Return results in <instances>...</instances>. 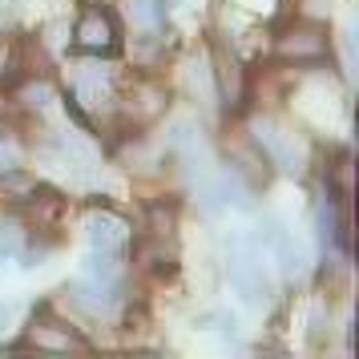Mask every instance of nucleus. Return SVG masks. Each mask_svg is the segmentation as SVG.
<instances>
[{"mask_svg": "<svg viewBox=\"0 0 359 359\" xmlns=\"http://www.w3.org/2000/svg\"><path fill=\"white\" fill-rule=\"evenodd\" d=\"M33 190H36V178L29 170H17V165H4L0 170V194L8 198V202H25Z\"/></svg>", "mask_w": 359, "mask_h": 359, "instance_id": "obj_13", "label": "nucleus"}, {"mask_svg": "<svg viewBox=\"0 0 359 359\" xmlns=\"http://www.w3.org/2000/svg\"><path fill=\"white\" fill-rule=\"evenodd\" d=\"M230 283H234V291L243 294L246 303H262L266 299V275H262V262L255 255H230Z\"/></svg>", "mask_w": 359, "mask_h": 359, "instance_id": "obj_7", "label": "nucleus"}, {"mask_svg": "<svg viewBox=\"0 0 359 359\" xmlns=\"http://www.w3.org/2000/svg\"><path fill=\"white\" fill-rule=\"evenodd\" d=\"M210 77H214V89H218V97H222L226 109H238L246 101V69L222 41L210 49Z\"/></svg>", "mask_w": 359, "mask_h": 359, "instance_id": "obj_3", "label": "nucleus"}, {"mask_svg": "<svg viewBox=\"0 0 359 359\" xmlns=\"http://www.w3.org/2000/svg\"><path fill=\"white\" fill-rule=\"evenodd\" d=\"M335 186H339L343 198L351 194V158H339V165H335Z\"/></svg>", "mask_w": 359, "mask_h": 359, "instance_id": "obj_18", "label": "nucleus"}, {"mask_svg": "<svg viewBox=\"0 0 359 359\" xmlns=\"http://www.w3.org/2000/svg\"><path fill=\"white\" fill-rule=\"evenodd\" d=\"M255 146L262 149L266 162L278 165V170H287V174H294V170L303 165V154H299V146H294V137L283 130V126H275L271 117L255 121Z\"/></svg>", "mask_w": 359, "mask_h": 359, "instance_id": "obj_4", "label": "nucleus"}, {"mask_svg": "<svg viewBox=\"0 0 359 359\" xmlns=\"http://www.w3.org/2000/svg\"><path fill=\"white\" fill-rule=\"evenodd\" d=\"M275 53H278V61H287V65H319L331 53V41H327V33L319 25L294 20V25H287L275 36Z\"/></svg>", "mask_w": 359, "mask_h": 359, "instance_id": "obj_1", "label": "nucleus"}, {"mask_svg": "<svg viewBox=\"0 0 359 359\" xmlns=\"http://www.w3.org/2000/svg\"><path fill=\"white\" fill-rule=\"evenodd\" d=\"M20 250V230L17 226H0V259L17 255Z\"/></svg>", "mask_w": 359, "mask_h": 359, "instance_id": "obj_17", "label": "nucleus"}, {"mask_svg": "<svg viewBox=\"0 0 359 359\" xmlns=\"http://www.w3.org/2000/svg\"><path fill=\"white\" fill-rule=\"evenodd\" d=\"M8 319H13V303H0V331L8 327Z\"/></svg>", "mask_w": 359, "mask_h": 359, "instance_id": "obj_20", "label": "nucleus"}, {"mask_svg": "<svg viewBox=\"0 0 359 359\" xmlns=\"http://www.w3.org/2000/svg\"><path fill=\"white\" fill-rule=\"evenodd\" d=\"M69 299H73V307H81L85 315H105V311L114 307V287H101V283H73L69 287Z\"/></svg>", "mask_w": 359, "mask_h": 359, "instance_id": "obj_10", "label": "nucleus"}, {"mask_svg": "<svg viewBox=\"0 0 359 359\" xmlns=\"http://www.w3.org/2000/svg\"><path fill=\"white\" fill-rule=\"evenodd\" d=\"M85 234H89V243L93 250H109V255H121L126 246H130V222L114 210H97L89 214V222H85Z\"/></svg>", "mask_w": 359, "mask_h": 359, "instance_id": "obj_5", "label": "nucleus"}, {"mask_svg": "<svg viewBox=\"0 0 359 359\" xmlns=\"http://www.w3.org/2000/svg\"><path fill=\"white\" fill-rule=\"evenodd\" d=\"M133 17H137L142 29L162 33V29H165V4H162V0H133Z\"/></svg>", "mask_w": 359, "mask_h": 359, "instance_id": "obj_16", "label": "nucleus"}, {"mask_svg": "<svg viewBox=\"0 0 359 359\" xmlns=\"http://www.w3.org/2000/svg\"><path fill=\"white\" fill-rule=\"evenodd\" d=\"M4 165H13V146L0 137V170H4Z\"/></svg>", "mask_w": 359, "mask_h": 359, "instance_id": "obj_19", "label": "nucleus"}, {"mask_svg": "<svg viewBox=\"0 0 359 359\" xmlns=\"http://www.w3.org/2000/svg\"><path fill=\"white\" fill-rule=\"evenodd\" d=\"M25 214H29V222H33L36 230H49L53 222H57V214H61V198L57 194H29L25 198Z\"/></svg>", "mask_w": 359, "mask_h": 359, "instance_id": "obj_12", "label": "nucleus"}, {"mask_svg": "<svg viewBox=\"0 0 359 359\" xmlns=\"http://www.w3.org/2000/svg\"><path fill=\"white\" fill-rule=\"evenodd\" d=\"M25 347H36V351H81L85 343L69 331L65 323H53V319H36L25 335Z\"/></svg>", "mask_w": 359, "mask_h": 359, "instance_id": "obj_8", "label": "nucleus"}, {"mask_svg": "<svg viewBox=\"0 0 359 359\" xmlns=\"http://www.w3.org/2000/svg\"><path fill=\"white\" fill-rule=\"evenodd\" d=\"M17 97L25 101L29 109H41V114H45V109L53 105V97H57V93H53V85L45 81V77H36V73H29V77H25V85L17 89Z\"/></svg>", "mask_w": 359, "mask_h": 359, "instance_id": "obj_14", "label": "nucleus"}, {"mask_svg": "<svg viewBox=\"0 0 359 359\" xmlns=\"http://www.w3.org/2000/svg\"><path fill=\"white\" fill-rule=\"evenodd\" d=\"M73 45L81 53H93V57H105L121 45V29H117V17L101 4H85L77 25H73Z\"/></svg>", "mask_w": 359, "mask_h": 359, "instance_id": "obj_2", "label": "nucleus"}, {"mask_svg": "<svg viewBox=\"0 0 359 359\" xmlns=\"http://www.w3.org/2000/svg\"><path fill=\"white\" fill-rule=\"evenodd\" d=\"M165 109V89L158 81H142L133 85L130 101H126V114L137 121V126H146V121H154V117Z\"/></svg>", "mask_w": 359, "mask_h": 359, "instance_id": "obj_9", "label": "nucleus"}, {"mask_svg": "<svg viewBox=\"0 0 359 359\" xmlns=\"http://www.w3.org/2000/svg\"><path fill=\"white\" fill-rule=\"evenodd\" d=\"M85 278H89V283H101V287H117V278H121V255L93 250V255L85 259Z\"/></svg>", "mask_w": 359, "mask_h": 359, "instance_id": "obj_11", "label": "nucleus"}, {"mask_svg": "<svg viewBox=\"0 0 359 359\" xmlns=\"http://www.w3.org/2000/svg\"><path fill=\"white\" fill-rule=\"evenodd\" d=\"M69 97L77 105H89V109H101L105 101L114 97V69L105 65H81L77 81H73V93Z\"/></svg>", "mask_w": 359, "mask_h": 359, "instance_id": "obj_6", "label": "nucleus"}, {"mask_svg": "<svg viewBox=\"0 0 359 359\" xmlns=\"http://www.w3.org/2000/svg\"><path fill=\"white\" fill-rule=\"evenodd\" d=\"M174 226H178V218H174V206H165V202H154V206H149V238H158V243H170V238H174Z\"/></svg>", "mask_w": 359, "mask_h": 359, "instance_id": "obj_15", "label": "nucleus"}]
</instances>
